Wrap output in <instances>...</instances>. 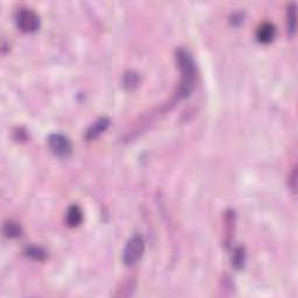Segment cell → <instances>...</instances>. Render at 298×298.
I'll return each instance as SVG.
<instances>
[{"mask_svg": "<svg viewBox=\"0 0 298 298\" xmlns=\"http://www.w3.org/2000/svg\"><path fill=\"white\" fill-rule=\"evenodd\" d=\"M83 222V212L79 206L71 205L66 211L65 223L69 227H77Z\"/></svg>", "mask_w": 298, "mask_h": 298, "instance_id": "obj_6", "label": "cell"}, {"mask_svg": "<svg viewBox=\"0 0 298 298\" xmlns=\"http://www.w3.org/2000/svg\"><path fill=\"white\" fill-rule=\"evenodd\" d=\"M2 230L3 234H5L7 238H10V239H15V238L22 236V229H21V226L17 223L12 222V220L5 223Z\"/></svg>", "mask_w": 298, "mask_h": 298, "instance_id": "obj_9", "label": "cell"}, {"mask_svg": "<svg viewBox=\"0 0 298 298\" xmlns=\"http://www.w3.org/2000/svg\"><path fill=\"white\" fill-rule=\"evenodd\" d=\"M24 255L28 258L33 259L35 261H43L47 258V253L43 248L38 246H29L24 250Z\"/></svg>", "mask_w": 298, "mask_h": 298, "instance_id": "obj_10", "label": "cell"}, {"mask_svg": "<svg viewBox=\"0 0 298 298\" xmlns=\"http://www.w3.org/2000/svg\"><path fill=\"white\" fill-rule=\"evenodd\" d=\"M176 63L180 69L182 78L178 93L181 97H188L191 93L196 79V64L192 56L185 49L176 51Z\"/></svg>", "mask_w": 298, "mask_h": 298, "instance_id": "obj_1", "label": "cell"}, {"mask_svg": "<svg viewBox=\"0 0 298 298\" xmlns=\"http://www.w3.org/2000/svg\"><path fill=\"white\" fill-rule=\"evenodd\" d=\"M48 146L51 152L57 156L66 157L72 152V145L70 140L63 134H51L48 136Z\"/></svg>", "mask_w": 298, "mask_h": 298, "instance_id": "obj_4", "label": "cell"}, {"mask_svg": "<svg viewBox=\"0 0 298 298\" xmlns=\"http://www.w3.org/2000/svg\"><path fill=\"white\" fill-rule=\"evenodd\" d=\"M297 7L295 2L289 3L287 9V27L290 35H295L297 26Z\"/></svg>", "mask_w": 298, "mask_h": 298, "instance_id": "obj_8", "label": "cell"}, {"mask_svg": "<svg viewBox=\"0 0 298 298\" xmlns=\"http://www.w3.org/2000/svg\"><path fill=\"white\" fill-rule=\"evenodd\" d=\"M16 24L24 33H33L40 27V17L33 9L21 8L16 13Z\"/></svg>", "mask_w": 298, "mask_h": 298, "instance_id": "obj_3", "label": "cell"}, {"mask_svg": "<svg viewBox=\"0 0 298 298\" xmlns=\"http://www.w3.org/2000/svg\"><path fill=\"white\" fill-rule=\"evenodd\" d=\"M143 252H145L143 238L141 236L132 237L124 250V255H122L124 264L128 267L136 265L140 261V259L142 258Z\"/></svg>", "mask_w": 298, "mask_h": 298, "instance_id": "obj_2", "label": "cell"}, {"mask_svg": "<svg viewBox=\"0 0 298 298\" xmlns=\"http://www.w3.org/2000/svg\"><path fill=\"white\" fill-rule=\"evenodd\" d=\"M139 83V77L135 72H127L124 77V86L127 87V89L132 90L134 89L135 86H138Z\"/></svg>", "mask_w": 298, "mask_h": 298, "instance_id": "obj_12", "label": "cell"}, {"mask_svg": "<svg viewBox=\"0 0 298 298\" xmlns=\"http://www.w3.org/2000/svg\"><path fill=\"white\" fill-rule=\"evenodd\" d=\"M296 176H297V170L295 168V169L293 170L292 175H290V177H289V185H290V188L293 189L294 194H296V185H297V177Z\"/></svg>", "mask_w": 298, "mask_h": 298, "instance_id": "obj_13", "label": "cell"}, {"mask_svg": "<svg viewBox=\"0 0 298 298\" xmlns=\"http://www.w3.org/2000/svg\"><path fill=\"white\" fill-rule=\"evenodd\" d=\"M276 36V28L273 23H262L257 30L258 41L261 43H271Z\"/></svg>", "mask_w": 298, "mask_h": 298, "instance_id": "obj_5", "label": "cell"}, {"mask_svg": "<svg viewBox=\"0 0 298 298\" xmlns=\"http://www.w3.org/2000/svg\"><path fill=\"white\" fill-rule=\"evenodd\" d=\"M110 125V120L107 118H99L91 127L86 131V139L87 140H94L98 138L101 133L105 132V129Z\"/></svg>", "mask_w": 298, "mask_h": 298, "instance_id": "obj_7", "label": "cell"}, {"mask_svg": "<svg viewBox=\"0 0 298 298\" xmlns=\"http://www.w3.org/2000/svg\"><path fill=\"white\" fill-rule=\"evenodd\" d=\"M245 261H246V251H245V248L241 246L237 247L233 252L232 265L237 269H241V268H244Z\"/></svg>", "mask_w": 298, "mask_h": 298, "instance_id": "obj_11", "label": "cell"}]
</instances>
